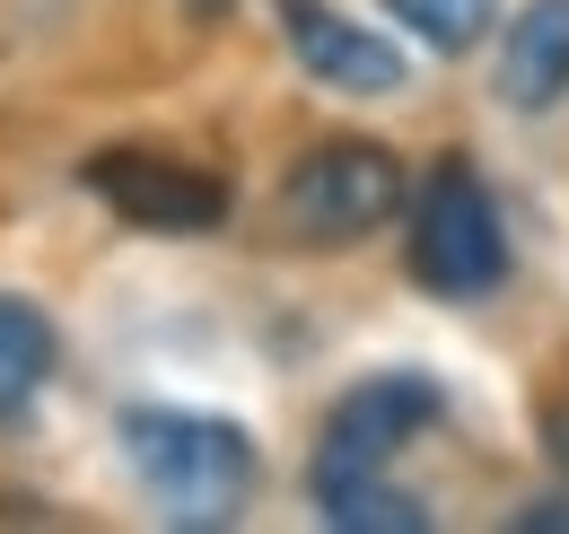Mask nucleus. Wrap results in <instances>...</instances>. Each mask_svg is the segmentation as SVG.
<instances>
[{"label":"nucleus","mask_w":569,"mask_h":534,"mask_svg":"<svg viewBox=\"0 0 569 534\" xmlns=\"http://www.w3.org/2000/svg\"><path fill=\"white\" fill-rule=\"evenodd\" d=\"M79 185L141 237H211L228 219V185L167 149H97V158H79Z\"/></svg>","instance_id":"nucleus-4"},{"label":"nucleus","mask_w":569,"mask_h":534,"mask_svg":"<svg viewBox=\"0 0 569 534\" xmlns=\"http://www.w3.org/2000/svg\"><path fill=\"white\" fill-rule=\"evenodd\" d=\"M307 491H316V517L333 534H421L429 526V508L386 473H307Z\"/></svg>","instance_id":"nucleus-8"},{"label":"nucleus","mask_w":569,"mask_h":534,"mask_svg":"<svg viewBox=\"0 0 569 534\" xmlns=\"http://www.w3.org/2000/svg\"><path fill=\"white\" fill-rule=\"evenodd\" d=\"M412 280L438 298H491L508 280V228H499L491 185L465 158H438L412 194Z\"/></svg>","instance_id":"nucleus-3"},{"label":"nucleus","mask_w":569,"mask_h":534,"mask_svg":"<svg viewBox=\"0 0 569 534\" xmlns=\"http://www.w3.org/2000/svg\"><path fill=\"white\" fill-rule=\"evenodd\" d=\"M44 377H53V325H44L27 298L0 289V412H18Z\"/></svg>","instance_id":"nucleus-9"},{"label":"nucleus","mask_w":569,"mask_h":534,"mask_svg":"<svg viewBox=\"0 0 569 534\" xmlns=\"http://www.w3.org/2000/svg\"><path fill=\"white\" fill-rule=\"evenodd\" d=\"M184 9H193V18H228L237 0H184Z\"/></svg>","instance_id":"nucleus-13"},{"label":"nucleus","mask_w":569,"mask_h":534,"mask_svg":"<svg viewBox=\"0 0 569 534\" xmlns=\"http://www.w3.org/2000/svg\"><path fill=\"white\" fill-rule=\"evenodd\" d=\"M447 395L412 377V368H386V377H359L351 395L325 412V438H316V465L307 473H386L421 429H438Z\"/></svg>","instance_id":"nucleus-5"},{"label":"nucleus","mask_w":569,"mask_h":534,"mask_svg":"<svg viewBox=\"0 0 569 534\" xmlns=\"http://www.w3.org/2000/svg\"><path fill=\"white\" fill-rule=\"evenodd\" d=\"M403 201H412V185H403V158L386 140H316L272 194V228L289 246L342 255V246H368Z\"/></svg>","instance_id":"nucleus-2"},{"label":"nucleus","mask_w":569,"mask_h":534,"mask_svg":"<svg viewBox=\"0 0 569 534\" xmlns=\"http://www.w3.org/2000/svg\"><path fill=\"white\" fill-rule=\"evenodd\" d=\"M123 465L141 473L158 517L184 534L237 526L254 482H263L254 438L237 421H219V412H184V403H132L123 412Z\"/></svg>","instance_id":"nucleus-1"},{"label":"nucleus","mask_w":569,"mask_h":534,"mask_svg":"<svg viewBox=\"0 0 569 534\" xmlns=\"http://www.w3.org/2000/svg\"><path fill=\"white\" fill-rule=\"evenodd\" d=\"M281 36H289V53H298V70L316 88H342V97H403L412 88L403 44L368 36L359 18L325 9V0H281Z\"/></svg>","instance_id":"nucleus-6"},{"label":"nucleus","mask_w":569,"mask_h":534,"mask_svg":"<svg viewBox=\"0 0 569 534\" xmlns=\"http://www.w3.org/2000/svg\"><path fill=\"white\" fill-rule=\"evenodd\" d=\"M412 36H421L429 53H473L482 36H491V18H499V0H386Z\"/></svg>","instance_id":"nucleus-10"},{"label":"nucleus","mask_w":569,"mask_h":534,"mask_svg":"<svg viewBox=\"0 0 569 534\" xmlns=\"http://www.w3.org/2000/svg\"><path fill=\"white\" fill-rule=\"evenodd\" d=\"M517 534H569V500H543V508H517Z\"/></svg>","instance_id":"nucleus-11"},{"label":"nucleus","mask_w":569,"mask_h":534,"mask_svg":"<svg viewBox=\"0 0 569 534\" xmlns=\"http://www.w3.org/2000/svg\"><path fill=\"white\" fill-rule=\"evenodd\" d=\"M552 456H561V473H569V412L552 421Z\"/></svg>","instance_id":"nucleus-12"},{"label":"nucleus","mask_w":569,"mask_h":534,"mask_svg":"<svg viewBox=\"0 0 569 534\" xmlns=\"http://www.w3.org/2000/svg\"><path fill=\"white\" fill-rule=\"evenodd\" d=\"M569 97V0H526L499 44V106L543 115Z\"/></svg>","instance_id":"nucleus-7"}]
</instances>
